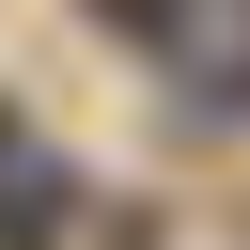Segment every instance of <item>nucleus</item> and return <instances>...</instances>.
<instances>
[{"instance_id":"obj_1","label":"nucleus","mask_w":250,"mask_h":250,"mask_svg":"<svg viewBox=\"0 0 250 250\" xmlns=\"http://www.w3.org/2000/svg\"><path fill=\"white\" fill-rule=\"evenodd\" d=\"M47 234H62V172L31 141H0V250H47Z\"/></svg>"},{"instance_id":"obj_2","label":"nucleus","mask_w":250,"mask_h":250,"mask_svg":"<svg viewBox=\"0 0 250 250\" xmlns=\"http://www.w3.org/2000/svg\"><path fill=\"white\" fill-rule=\"evenodd\" d=\"M94 16H109V31H141V47H156V31H172V16H188V0H94Z\"/></svg>"},{"instance_id":"obj_3","label":"nucleus","mask_w":250,"mask_h":250,"mask_svg":"<svg viewBox=\"0 0 250 250\" xmlns=\"http://www.w3.org/2000/svg\"><path fill=\"white\" fill-rule=\"evenodd\" d=\"M234 78H250V47H234Z\"/></svg>"}]
</instances>
